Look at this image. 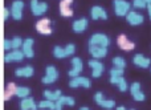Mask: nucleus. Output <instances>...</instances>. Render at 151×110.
Segmentation results:
<instances>
[{"label":"nucleus","instance_id":"nucleus-1","mask_svg":"<svg viewBox=\"0 0 151 110\" xmlns=\"http://www.w3.org/2000/svg\"><path fill=\"white\" fill-rule=\"evenodd\" d=\"M109 42H110L109 37L104 33H96L89 40V45H97V47H104V48H107Z\"/></svg>","mask_w":151,"mask_h":110},{"label":"nucleus","instance_id":"nucleus-2","mask_svg":"<svg viewBox=\"0 0 151 110\" xmlns=\"http://www.w3.org/2000/svg\"><path fill=\"white\" fill-rule=\"evenodd\" d=\"M76 50V47L73 44H68L65 48H60V47H55V50H53V55L56 56L57 58H64V57H68V56L73 55Z\"/></svg>","mask_w":151,"mask_h":110},{"label":"nucleus","instance_id":"nucleus-3","mask_svg":"<svg viewBox=\"0 0 151 110\" xmlns=\"http://www.w3.org/2000/svg\"><path fill=\"white\" fill-rule=\"evenodd\" d=\"M130 4L126 0H114V11L117 16H125L129 13Z\"/></svg>","mask_w":151,"mask_h":110},{"label":"nucleus","instance_id":"nucleus-4","mask_svg":"<svg viewBox=\"0 0 151 110\" xmlns=\"http://www.w3.org/2000/svg\"><path fill=\"white\" fill-rule=\"evenodd\" d=\"M23 8H24V3L21 0H16L12 3V7H11V15L15 20H20L23 17Z\"/></svg>","mask_w":151,"mask_h":110},{"label":"nucleus","instance_id":"nucleus-5","mask_svg":"<svg viewBox=\"0 0 151 110\" xmlns=\"http://www.w3.org/2000/svg\"><path fill=\"white\" fill-rule=\"evenodd\" d=\"M36 29L39 33L41 35H50L52 33V28H50V20L49 19H42L36 23Z\"/></svg>","mask_w":151,"mask_h":110},{"label":"nucleus","instance_id":"nucleus-6","mask_svg":"<svg viewBox=\"0 0 151 110\" xmlns=\"http://www.w3.org/2000/svg\"><path fill=\"white\" fill-rule=\"evenodd\" d=\"M57 78H58L57 69L52 65L47 66V74H45V77L42 78V84H52V82H55Z\"/></svg>","mask_w":151,"mask_h":110},{"label":"nucleus","instance_id":"nucleus-7","mask_svg":"<svg viewBox=\"0 0 151 110\" xmlns=\"http://www.w3.org/2000/svg\"><path fill=\"white\" fill-rule=\"evenodd\" d=\"M31 9L35 16H40L44 12H47L48 4L47 3H39V0H32L31 1Z\"/></svg>","mask_w":151,"mask_h":110},{"label":"nucleus","instance_id":"nucleus-8","mask_svg":"<svg viewBox=\"0 0 151 110\" xmlns=\"http://www.w3.org/2000/svg\"><path fill=\"white\" fill-rule=\"evenodd\" d=\"M117 44H118V47L123 50H133L134 48H135V44H134L133 41H129L125 35H119V36H118Z\"/></svg>","mask_w":151,"mask_h":110},{"label":"nucleus","instance_id":"nucleus-9","mask_svg":"<svg viewBox=\"0 0 151 110\" xmlns=\"http://www.w3.org/2000/svg\"><path fill=\"white\" fill-rule=\"evenodd\" d=\"M94 100H96V102L98 104L99 106H102V108H105V109H113L115 106V102L113 100H104L101 92L96 93V96H94Z\"/></svg>","mask_w":151,"mask_h":110},{"label":"nucleus","instance_id":"nucleus-10","mask_svg":"<svg viewBox=\"0 0 151 110\" xmlns=\"http://www.w3.org/2000/svg\"><path fill=\"white\" fill-rule=\"evenodd\" d=\"M90 80L86 78V77H73L70 82H69V86L70 88H78V86H83V88H90Z\"/></svg>","mask_w":151,"mask_h":110},{"label":"nucleus","instance_id":"nucleus-11","mask_svg":"<svg viewBox=\"0 0 151 110\" xmlns=\"http://www.w3.org/2000/svg\"><path fill=\"white\" fill-rule=\"evenodd\" d=\"M89 52L94 58H102L106 56L107 48L104 47H97V45H89Z\"/></svg>","mask_w":151,"mask_h":110},{"label":"nucleus","instance_id":"nucleus-12","mask_svg":"<svg viewBox=\"0 0 151 110\" xmlns=\"http://www.w3.org/2000/svg\"><path fill=\"white\" fill-rule=\"evenodd\" d=\"M73 3V0H63L60 3V13L64 17H70L73 15V11L70 9V4Z\"/></svg>","mask_w":151,"mask_h":110},{"label":"nucleus","instance_id":"nucleus-13","mask_svg":"<svg viewBox=\"0 0 151 110\" xmlns=\"http://www.w3.org/2000/svg\"><path fill=\"white\" fill-rule=\"evenodd\" d=\"M89 65H90V68L93 69L91 76L96 77V78L101 77L102 72H104V65H102V63H99V61H97V60H90L89 61Z\"/></svg>","mask_w":151,"mask_h":110},{"label":"nucleus","instance_id":"nucleus-14","mask_svg":"<svg viewBox=\"0 0 151 110\" xmlns=\"http://www.w3.org/2000/svg\"><path fill=\"white\" fill-rule=\"evenodd\" d=\"M24 56H25L24 52H21V50H19V49H15L13 52L5 55L4 61L5 63H11V61H21L24 58Z\"/></svg>","mask_w":151,"mask_h":110},{"label":"nucleus","instance_id":"nucleus-15","mask_svg":"<svg viewBox=\"0 0 151 110\" xmlns=\"http://www.w3.org/2000/svg\"><path fill=\"white\" fill-rule=\"evenodd\" d=\"M72 64H73V69L69 72V76L70 77H78V74H80L81 70H82V61H81V58L74 57L73 60H72Z\"/></svg>","mask_w":151,"mask_h":110},{"label":"nucleus","instance_id":"nucleus-16","mask_svg":"<svg viewBox=\"0 0 151 110\" xmlns=\"http://www.w3.org/2000/svg\"><path fill=\"white\" fill-rule=\"evenodd\" d=\"M130 92L135 101H145V94L141 92V85H139L138 82H134V84L131 85Z\"/></svg>","mask_w":151,"mask_h":110},{"label":"nucleus","instance_id":"nucleus-17","mask_svg":"<svg viewBox=\"0 0 151 110\" xmlns=\"http://www.w3.org/2000/svg\"><path fill=\"white\" fill-rule=\"evenodd\" d=\"M127 21L131 24V25H138V24L143 23V16H142L141 13H138V12L131 11V12L127 13Z\"/></svg>","mask_w":151,"mask_h":110},{"label":"nucleus","instance_id":"nucleus-18","mask_svg":"<svg viewBox=\"0 0 151 110\" xmlns=\"http://www.w3.org/2000/svg\"><path fill=\"white\" fill-rule=\"evenodd\" d=\"M63 105H69V106H74V98L72 97H65L61 96L57 101H56V110H61Z\"/></svg>","mask_w":151,"mask_h":110},{"label":"nucleus","instance_id":"nucleus-19","mask_svg":"<svg viewBox=\"0 0 151 110\" xmlns=\"http://www.w3.org/2000/svg\"><path fill=\"white\" fill-rule=\"evenodd\" d=\"M91 17H93V20H98V19H104V20H106L107 15H106V12H105L104 8L96 5V7L91 8Z\"/></svg>","mask_w":151,"mask_h":110},{"label":"nucleus","instance_id":"nucleus-20","mask_svg":"<svg viewBox=\"0 0 151 110\" xmlns=\"http://www.w3.org/2000/svg\"><path fill=\"white\" fill-rule=\"evenodd\" d=\"M32 45H33V39H27L23 44V52L25 55V57L32 58L33 57V49H32Z\"/></svg>","mask_w":151,"mask_h":110},{"label":"nucleus","instance_id":"nucleus-21","mask_svg":"<svg viewBox=\"0 0 151 110\" xmlns=\"http://www.w3.org/2000/svg\"><path fill=\"white\" fill-rule=\"evenodd\" d=\"M150 58H146L143 55H135L134 56V64L138 66H141V68H149L150 65Z\"/></svg>","mask_w":151,"mask_h":110},{"label":"nucleus","instance_id":"nucleus-22","mask_svg":"<svg viewBox=\"0 0 151 110\" xmlns=\"http://www.w3.org/2000/svg\"><path fill=\"white\" fill-rule=\"evenodd\" d=\"M20 108L21 110H37V106L35 105V101L33 98H23L20 104Z\"/></svg>","mask_w":151,"mask_h":110},{"label":"nucleus","instance_id":"nucleus-23","mask_svg":"<svg viewBox=\"0 0 151 110\" xmlns=\"http://www.w3.org/2000/svg\"><path fill=\"white\" fill-rule=\"evenodd\" d=\"M110 82H111V84L118 85L121 92H126V90H127V84H126L125 78H123L122 76L121 77H110Z\"/></svg>","mask_w":151,"mask_h":110},{"label":"nucleus","instance_id":"nucleus-24","mask_svg":"<svg viewBox=\"0 0 151 110\" xmlns=\"http://www.w3.org/2000/svg\"><path fill=\"white\" fill-rule=\"evenodd\" d=\"M86 27H88V20L86 19H80V20L73 23V31L77 32V33H81L86 29Z\"/></svg>","mask_w":151,"mask_h":110},{"label":"nucleus","instance_id":"nucleus-25","mask_svg":"<svg viewBox=\"0 0 151 110\" xmlns=\"http://www.w3.org/2000/svg\"><path fill=\"white\" fill-rule=\"evenodd\" d=\"M33 68L32 66H25V68H21V69H17L16 70V76L17 77H32L33 76Z\"/></svg>","mask_w":151,"mask_h":110},{"label":"nucleus","instance_id":"nucleus-26","mask_svg":"<svg viewBox=\"0 0 151 110\" xmlns=\"http://www.w3.org/2000/svg\"><path fill=\"white\" fill-rule=\"evenodd\" d=\"M16 92H17V86H16L13 82H9V84L7 85V89H5V92H4V100L8 101L13 94H16Z\"/></svg>","mask_w":151,"mask_h":110},{"label":"nucleus","instance_id":"nucleus-27","mask_svg":"<svg viewBox=\"0 0 151 110\" xmlns=\"http://www.w3.org/2000/svg\"><path fill=\"white\" fill-rule=\"evenodd\" d=\"M44 96H45V98H47V100L55 101V102H56V101L61 97V92H60V90H56V92H49V90H45Z\"/></svg>","mask_w":151,"mask_h":110},{"label":"nucleus","instance_id":"nucleus-28","mask_svg":"<svg viewBox=\"0 0 151 110\" xmlns=\"http://www.w3.org/2000/svg\"><path fill=\"white\" fill-rule=\"evenodd\" d=\"M39 108L41 109H50V110H56V102L55 101H41V102L39 104Z\"/></svg>","mask_w":151,"mask_h":110},{"label":"nucleus","instance_id":"nucleus-29","mask_svg":"<svg viewBox=\"0 0 151 110\" xmlns=\"http://www.w3.org/2000/svg\"><path fill=\"white\" fill-rule=\"evenodd\" d=\"M28 94H29V89H28V88H25V86L17 88V92H16V96H17V97L27 98V97H28Z\"/></svg>","mask_w":151,"mask_h":110},{"label":"nucleus","instance_id":"nucleus-30","mask_svg":"<svg viewBox=\"0 0 151 110\" xmlns=\"http://www.w3.org/2000/svg\"><path fill=\"white\" fill-rule=\"evenodd\" d=\"M113 64L115 65V68H119V69H123L126 65L125 60H123L122 57H114L113 58Z\"/></svg>","mask_w":151,"mask_h":110},{"label":"nucleus","instance_id":"nucleus-31","mask_svg":"<svg viewBox=\"0 0 151 110\" xmlns=\"http://www.w3.org/2000/svg\"><path fill=\"white\" fill-rule=\"evenodd\" d=\"M11 42H12V49H17V48H20L24 44V41L20 37H15L13 40H11Z\"/></svg>","mask_w":151,"mask_h":110},{"label":"nucleus","instance_id":"nucleus-32","mask_svg":"<svg viewBox=\"0 0 151 110\" xmlns=\"http://www.w3.org/2000/svg\"><path fill=\"white\" fill-rule=\"evenodd\" d=\"M110 76L111 77H121L123 76V69H119V68H114L110 70Z\"/></svg>","mask_w":151,"mask_h":110},{"label":"nucleus","instance_id":"nucleus-33","mask_svg":"<svg viewBox=\"0 0 151 110\" xmlns=\"http://www.w3.org/2000/svg\"><path fill=\"white\" fill-rule=\"evenodd\" d=\"M134 7L145 8V7H147V1L146 0H134Z\"/></svg>","mask_w":151,"mask_h":110},{"label":"nucleus","instance_id":"nucleus-34","mask_svg":"<svg viewBox=\"0 0 151 110\" xmlns=\"http://www.w3.org/2000/svg\"><path fill=\"white\" fill-rule=\"evenodd\" d=\"M8 17H9V9H8V8H4V9H3V19L7 20Z\"/></svg>","mask_w":151,"mask_h":110},{"label":"nucleus","instance_id":"nucleus-35","mask_svg":"<svg viewBox=\"0 0 151 110\" xmlns=\"http://www.w3.org/2000/svg\"><path fill=\"white\" fill-rule=\"evenodd\" d=\"M12 48V42L9 41V40H4V49H11Z\"/></svg>","mask_w":151,"mask_h":110},{"label":"nucleus","instance_id":"nucleus-36","mask_svg":"<svg viewBox=\"0 0 151 110\" xmlns=\"http://www.w3.org/2000/svg\"><path fill=\"white\" fill-rule=\"evenodd\" d=\"M147 7H149V13H150V19H151V4H147Z\"/></svg>","mask_w":151,"mask_h":110},{"label":"nucleus","instance_id":"nucleus-37","mask_svg":"<svg viewBox=\"0 0 151 110\" xmlns=\"http://www.w3.org/2000/svg\"><path fill=\"white\" fill-rule=\"evenodd\" d=\"M117 110H126L123 106H119V108H117ZM131 110H134V109H131Z\"/></svg>","mask_w":151,"mask_h":110},{"label":"nucleus","instance_id":"nucleus-38","mask_svg":"<svg viewBox=\"0 0 151 110\" xmlns=\"http://www.w3.org/2000/svg\"><path fill=\"white\" fill-rule=\"evenodd\" d=\"M80 110H89V109H88V108H81Z\"/></svg>","mask_w":151,"mask_h":110},{"label":"nucleus","instance_id":"nucleus-39","mask_svg":"<svg viewBox=\"0 0 151 110\" xmlns=\"http://www.w3.org/2000/svg\"><path fill=\"white\" fill-rule=\"evenodd\" d=\"M147 1V4H151V0H146Z\"/></svg>","mask_w":151,"mask_h":110}]
</instances>
